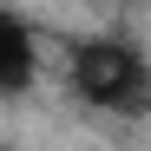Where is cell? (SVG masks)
Here are the masks:
<instances>
[{
  "instance_id": "obj_1",
  "label": "cell",
  "mask_w": 151,
  "mask_h": 151,
  "mask_svg": "<svg viewBox=\"0 0 151 151\" xmlns=\"http://www.w3.org/2000/svg\"><path fill=\"white\" fill-rule=\"evenodd\" d=\"M66 79H72V92H79L92 112H138L145 92H151V59L138 53V46L99 33V40H79V46H72Z\"/></svg>"
},
{
  "instance_id": "obj_2",
  "label": "cell",
  "mask_w": 151,
  "mask_h": 151,
  "mask_svg": "<svg viewBox=\"0 0 151 151\" xmlns=\"http://www.w3.org/2000/svg\"><path fill=\"white\" fill-rule=\"evenodd\" d=\"M40 79V40L13 7H0V99H27Z\"/></svg>"
}]
</instances>
